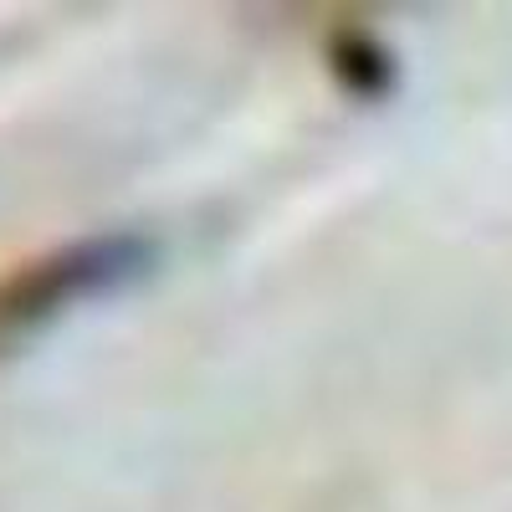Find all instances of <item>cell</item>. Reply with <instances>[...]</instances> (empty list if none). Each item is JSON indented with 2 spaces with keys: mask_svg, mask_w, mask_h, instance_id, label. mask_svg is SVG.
Segmentation results:
<instances>
[{
  "mask_svg": "<svg viewBox=\"0 0 512 512\" xmlns=\"http://www.w3.org/2000/svg\"><path fill=\"white\" fill-rule=\"evenodd\" d=\"M159 267V241L149 231H82L26 251L21 262L0 267V354L31 344L82 303L118 297Z\"/></svg>",
  "mask_w": 512,
  "mask_h": 512,
  "instance_id": "obj_1",
  "label": "cell"
},
{
  "mask_svg": "<svg viewBox=\"0 0 512 512\" xmlns=\"http://www.w3.org/2000/svg\"><path fill=\"white\" fill-rule=\"evenodd\" d=\"M323 62L333 72V82L359 103H384L400 88V62L384 47V36L369 31L364 21H338L323 36Z\"/></svg>",
  "mask_w": 512,
  "mask_h": 512,
  "instance_id": "obj_2",
  "label": "cell"
}]
</instances>
